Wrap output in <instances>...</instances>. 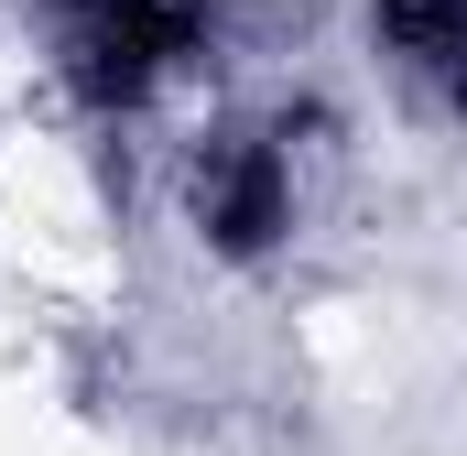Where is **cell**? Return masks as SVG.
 <instances>
[{"instance_id":"1","label":"cell","mask_w":467,"mask_h":456,"mask_svg":"<svg viewBox=\"0 0 467 456\" xmlns=\"http://www.w3.org/2000/svg\"><path fill=\"white\" fill-rule=\"evenodd\" d=\"M391 44H402L413 77L467 88V0H391Z\"/></svg>"}]
</instances>
